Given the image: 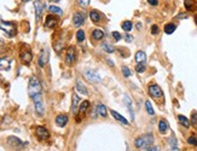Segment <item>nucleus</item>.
Segmentation results:
<instances>
[{
	"mask_svg": "<svg viewBox=\"0 0 197 151\" xmlns=\"http://www.w3.org/2000/svg\"><path fill=\"white\" fill-rule=\"evenodd\" d=\"M142 151H160V147H158V146H156V145H151V146L144 147Z\"/></svg>",
	"mask_w": 197,
	"mask_h": 151,
	"instance_id": "37",
	"label": "nucleus"
},
{
	"mask_svg": "<svg viewBox=\"0 0 197 151\" xmlns=\"http://www.w3.org/2000/svg\"><path fill=\"white\" fill-rule=\"evenodd\" d=\"M91 38L93 39V40H102L103 38H104V33L102 32L101 29H94L93 32L91 33Z\"/></svg>",
	"mask_w": 197,
	"mask_h": 151,
	"instance_id": "23",
	"label": "nucleus"
},
{
	"mask_svg": "<svg viewBox=\"0 0 197 151\" xmlns=\"http://www.w3.org/2000/svg\"><path fill=\"white\" fill-rule=\"evenodd\" d=\"M76 89H78V92H80L81 94H85V96L88 94V91H87L86 86L84 85V82L81 80H76Z\"/></svg>",
	"mask_w": 197,
	"mask_h": 151,
	"instance_id": "22",
	"label": "nucleus"
},
{
	"mask_svg": "<svg viewBox=\"0 0 197 151\" xmlns=\"http://www.w3.org/2000/svg\"><path fill=\"white\" fill-rule=\"evenodd\" d=\"M76 58H78V53H76V48L74 46H69L67 48V52H65V63L68 65H73L76 62Z\"/></svg>",
	"mask_w": 197,
	"mask_h": 151,
	"instance_id": "7",
	"label": "nucleus"
},
{
	"mask_svg": "<svg viewBox=\"0 0 197 151\" xmlns=\"http://www.w3.org/2000/svg\"><path fill=\"white\" fill-rule=\"evenodd\" d=\"M96 110H97V114L99 115V116H102V117H107L108 111H107V106H105L104 104H98L97 108H96Z\"/></svg>",
	"mask_w": 197,
	"mask_h": 151,
	"instance_id": "25",
	"label": "nucleus"
},
{
	"mask_svg": "<svg viewBox=\"0 0 197 151\" xmlns=\"http://www.w3.org/2000/svg\"><path fill=\"white\" fill-rule=\"evenodd\" d=\"M43 91V87H41V83L39 81V79L37 76H31L29 79V83H28V94L30 98H33L34 96L41 93Z\"/></svg>",
	"mask_w": 197,
	"mask_h": 151,
	"instance_id": "1",
	"label": "nucleus"
},
{
	"mask_svg": "<svg viewBox=\"0 0 197 151\" xmlns=\"http://www.w3.org/2000/svg\"><path fill=\"white\" fill-rule=\"evenodd\" d=\"M6 141H7V145H9L11 149L16 150V151L23 150V149L25 147V145H27V143H23L19 138H17V137H15V135H10V137L7 138Z\"/></svg>",
	"mask_w": 197,
	"mask_h": 151,
	"instance_id": "5",
	"label": "nucleus"
},
{
	"mask_svg": "<svg viewBox=\"0 0 197 151\" xmlns=\"http://www.w3.org/2000/svg\"><path fill=\"white\" fill-rule=\"evenodd\" d=\"M152 143H154V135L152 134H144V135L138 137L134 140V145L138 149H144V147L151 146Z\"/></svg>",
	"mask_w": 197,
	"mask_h": 151,
	"instance_id": "2",
	"label": "nucleus"
},
{
	"mask_svg": "<svg viewBox=\"0 0 197 151\" xmlns=\"http://www.w3.org/2000/svg\"><path fill=\"white\" fill-rule=\"evenodd\" d=\"M123 102L126 103L127 109H128V112L131 115V118H132V121H133L134 120V112H133V108H132V100L129 99L128 96H123Z\"/></svg>",
	"mask_w": 197,
	"mask_h": 151,
	"instance_id": "19",
	"label": "nucleus"
},
{
	"mask_svg": "<svg viewBox=\"0 0 197 151\" xmlns=\"http://www.w3.org/2000/svg\"><path fill=\"white\" fill-rule=\"evenodd\" d=\"M49 11H50L51 13H53V15H59V16L63 15L62 9H59L58 6H54V5H51V6L49 7Z\"/></svg>",
	"mask_w": 197,
	"mask_h": 151,
	"instance_id": "31",
	"label": "nucleus"
},
{
	"mask_svg": "<svg viewBox=\"0 0 197 151\" xmlns=\"http://www.w3.org/2000/svg\"><path fill=\"white\" fill-rule=\"evenodd\" d=\"M126 41H127V42L133 41V36H132V35H129V34H126Z\"/></svg>",
	"mask_w": 197,
	"mask_h": 151,
	"instance_id": "45",
	"label": "nucleus"
},
{
	"mask_svg": "<svg viewBox=\"0 0 197 151\" xmlns=\"http://www.w3.org/2000/svg\"><path fill=\"white\" fill-rule=\"evenodd\" d=\"M10 60L6 58H0V70H9L10 69Z\"/></svg>",
	"mask_w": 197,
	"mask_h": 151,
	"instance_id": "27",
	"label": "nucleus"
},
{
	"mask_svg": "<svg viewBox=\"0 0 197 151\" xmlns=\"http://www.w3.org/2000/svg\"><path fill=\"white\" fill-rule=\"evenodd\" d=\"M160 33V29H158V25H156V24H154L152 27H151V34L152 35H157Z\"/></svg>",
	"mask_w": 197,
	"mask_h": 151,
	"instance_id": "42",
	"label": "nucleus"
},
{
	"mask_svg": "<svg viewBox=\"0 0 197 151\" xmlns=\"http://www.w3.org/2000/svg\"><path fill=\"white\" fill-rule=\"evenodd\" d=\"M78 3H79V5L81 7H87L90 5V3H91V0H78Z\"/></svg>",
	"mask_w": 197,
	"mask_h": 151,
	"instance_id": "38",
	"label": "nucleus"
},
{
	"mask_svg": "<svg viewBox=\"0 0 197 151\" xmlns=\"http://www.w3.org/2000/svg\"><path fill=\"white\" fill-rule=\"evenodd\" d=\"M145 108H146V111H148V114L149 115H154L155 114V111H154V108H152V105H151V102L150 100H146L145 102Z\"/></svg>",
	"mask_w": 197,
	"mask_h": 151,
	"instance_id": "35",
	"label": "nucleus"
},
{
	"mask_svg": "<svg viewBox=\"0 0 197 151\" xmlns=\"http://www.w3.org/2000/svg\"><path fill=\"white\" fill-rule=\"evenodd\" d=\"M0 29L4 30L9 36H13L17 33V27H16V23H13V22H7V21L0 19Z\"/></svg>",
	"mask_w": 197,
	"mask_h": 151,
	"instance_id": "4",
	"label": "nucleus"
},
{
	"mask_svg": "<svg viewBox=\"0 0 197 151\" xmlns=\"http://www.w3.org/2000/svg\"><path fill=\"white\" fill-rule=\"evenodd\" d=\"M168 143H169V146H171L172 150L178 151V143H177V139H175L174 137H171V138L168 139Z\"/></svg>",
	"mask_w": 197,
	"mask_h": 151,
	"instance_id": "33",
	"label": "nucleus"
},
{
	"mask_svg": "<svg viewBox=\"0 0 197 151\" xmlns=\"http://www.w3.org/2000/svg\"><path fill=\"white\" fill-rule=\"evenodd\" d=\"M35 134L39 140H47L50 138V132L45 126H38L35 129Z\"/></svg>",
	"mask_w": 197,
	"mask_h": 151,
	"instance_id": "10",
	"label": "nucleus"
},
{
	"mask_svg": "<svg viewBox=\"0 0 197 151\" xmlns=\"http://www.w3.org/2000/svg\"><path fill=\"white\" fill-rule=\"evenodd\" d=\"M90 18H91V21H92L94 24H98V23H101V22L103 21L104 15H103L102 12H99L98 10H92V11L90 12Z\"/></svg>",
	"mask_w": 197,
	"mask_h": 151,
	"instance_id": "14",
	"label": "nucleus"
},
{
	"mask_svg": "<svg viewBox=\"0 0 197 151\" xmlns=\"http://www.w3.org/2000/svg\"><path fill=\"white\" fill-rule=\"evenodd\" d=\"M84 23H85V13L84 12H75L73 16V24L79 28Z\"/></svg>",
	"mask_w": 197,
	"mask_h": 151,
	"instance_id": "16",
	"label": "nucleus"
},
{
	"mask_svg": "<svg viewBox=\"0 0 197 151\" xmlns=\"http://www.w3.org/2000/svg\"><path fill=\"white\" fill-rule=\"evenodd\" d=\"M34 102V108H35V112L39 116H43L45 114V106H44V100H43V93H39L37 96H34L31 98Z\"/></svg>",
	"mask_w": 197,
	"mask_h": 151,
	"instance_id": "6",
	"label": "nucleus"
},
{
	"mask_svg": "<svg viewBox=\"0 0 197 151\" xmlns=\"http://www.w3.org/2000/svg\"><path fill=\"white\" fill-rule=\"evenodd\" d=\"M57 24H58V18H57L53 13L46 16L45 23H44V27H45V28H47V29H53V28L57 27Z\"/></svg>",
	"mask_w": 197,
	"mask_h": 151,
	"instance_id": "12",
	"label": "nucleus"
},
{
	"mask_svg": "<svg viewBox=\"0 0 197 151\" xmlns=\"http://www.w3.org/2000/svg\"><path fill=\"white\" fill-rule=\"evenodd\" d=\"M137 28L140 29V28H142V23H137Z\"/></svg>",
	"mask_w": 197,
	"mask_h": 151,
	"instance_id": "47",
	"label": "nucleus"
},
{
	"mask_svg": "<svg viewBox=\"0 0 197 151\" xmlns=\"http://www.w3.org/2000/svg\"><path fill=\"white\" fill-rule=\"evenodd\" d=\"M102 48H103L107 53H113V52L115 51V47H114V46H111V45H110V44H108V42H103Z\"/></svg>",
	"mask_w": 197,
	"mask_h": 151,
	"instance_id": "32",
	"label": "nucleus"
},
{
	"mask_svg": "<svg viewBox=\"0 0 197 151\" xmlns=\"http://www.w3.org/2000/svg\"><path fill=\"white\" fill-rule=\"evenodd\" d=\"M184 6L187 11H196L197 10V3L195 0H184Z\"/></svg>",
	"mask_w": 197,
	"mask_h": 151,
	"instance_id": "20",
	"label": "nucleus"
},
{
	"mask_svg": "<svg viewBox=\"0 0 197 151\" xmlns=\"http://www.w3.org/2000/svg\"><path fill=\"white\" fill-rule=\"evenodd\" d=\"M191 123L192 125H197V112L193 111L192 115H191Z\"/></svg>",
	"mask_w": 197,
	"mask_h": 151,
	"instance_id": "43",
	"label": "nucleus"
},
{
	"mask_svg": "<svg viewBox=\"0 0 197 151\" xmlns=\"http://www.w3.org/2000/svg\"><path fill=\"white\" fill-rule=\"evenodd\" d=\"M158 131L162 134H165L168 131V122H167L166 120H161L160 122H158Z\"/></svg>",
	"mask_w": 197,
	"mask_h": 151,
	"instance_id": "26",
	"label": "nucleus"
},
{
	"mask_svg": "<svg viewBox=\"0 0 197 151\" xmlns=\"http://www.w3.org/2000/svg\"><path fill=\"white\" fill-rule=\"evenodd\" d=\"M110 112H111V116H113V117H114L116 121H119V122L123 123L125 126H127V125H128V121H127V120H126V118H125L122 115H120L117 111H115V110H111Z\"/></svg>",
	"mask_w": 197,
	"mask_h": 151,
	"instance_id": "21",
	"label": "nucleus"
},
{
	"mask_svg": "<svg viewBox=\"0 0 197 151\" xmlns=\"http://www.w3.org/2000/svg\"><path fill=\"white\" fill-rule=\"evenodd\" d=\"M68 123V116L65 114H60L56 117V125L59 127H64L65 125Z\"/></svg>",
	"mask_w": 197,
	"mask_h": 151,
	"instance_id": "18",
	"label": "nucleus"
},
{
	"mask_svg": "<svg viewBox=\"0 0 197 151\" xmlns=\"http://www.w3.org/2000/svg\"><path fill=\"white\" fill-rule=\"evenodd\" d=\"M90 102L88 100H84L82 103H80V106H79V111H78V114H76V121L78 122H80L81 121V118L85 116V114H86V111L88 110V108H90Z\"/></svg>",
	"mask_w": 197,
	"mask_h": 151,
	"instance_id": "11",
	"label": "nucleus"
},
{
	"mask_svg": "<svg viewBox=\"0 0 197 151\" xmlns=\"http://www.w3.org/2000/svg\"><path fill=\"white\" fill-rule=\"evenodd\" d=\"M47 62H49V50H47V48H44V50H41V52H40V54H39L38 63H39V65L43 68V67L46 65Z\"/></svg>",
	"mask_w": 197,
	"mask_h": 151,
	"instance_id": "15",
	"label": "nucleus"
},
{
	"mask_svg": "<svg viewBox=\"0 0 197 151\" xmlns=\"http://www.w3.org/2000/svg\"><path fill=\"white\" fill-rule=\"evenodd\" d=\"M80 97L76 94V93H74L73 94V98H72V112L73 114H78V111H79V106H80Z\"/></svg>",
	"mask_w": 197,
	"mask_h": 151,
	"instance_id": "17",
	"label": "nucleus"
},
{
	"mask_svg": "<svg viewBox=\"0 0 197 151\" xmlns=\"http://www.w3.org/2000/svg\"><path fill=\"white\" fill-rule=\"evenodd\" d=\"M134 59L137 60V63H145V60H146L145 52L144 51H137L136 56H134Z\"/></svg>",
	"mask_w": 197,
	"mask_h": 151,
	"instance_id": "24",
	"label": "nucleus"
},
{
	"mask_svg": "<svg viewBox=\"0 0 197 151\" xmlns=\"http://www.w3.org/2000/svg\"><path fill=\"white\" fill-rule=\"evenodd\" d=\"M122 74H123L125 77H129L132 73H131V70H129L127 67H122Z\"/></svg>",
	"mask_w": 197,
	"mask_h": 151,
	"instance_id": "40",
	"label": "nucleus"
},
{
	"mask_svg": "<svg viewBox=\"0 0 197 151\" xmlns=\"http://www.w3.org/2000/svg\"><path fill=\"white\" fill-rule=\"evenodd\" d=\"M186 17H187V15H183V13L178 16V18H186Z\"/></svg>",
	"mask_w": 197,
	"mask_h": 151,
	"instance_id": "46",
	"label": "nucleus"
},
{
	"mask_svg": "<svg viewBox=\"0 0 197 151\" xmlns=\"http://www.w3.org/2000/svg\"><path fill=\"white\" fill-rule=\"evenodd\" d=\"M23 3H28V1H30V0H22Z\"/></svg>",
	"mask_w": 197,
	"mask_h": 151,
	"instance_id": "48",
	"label": "nucleus"
},
{
	"mask_svg": "<svg viewBox=\"0 0 197 151\" xmlns=\"http://www.w3.org/2000/svg\"><path fill=\"white\" fill-rule=\"evenodd\" d=\"M149 93L155 99H161L163 97V92L158 85H150L149 86Z\"/></svg>",
	"mask_w": 197,
	"mask_h": 151,
	"instance_id": "9",
	"label": "nucleus"
},
{
	"mask_svg": "<svg viewBox=\"0 0 197 151\" xmlns=\"http://www.w3.org/2000/svg\"><path fill=\"white\" fill-rule=\"evenodd\" d=\"M145 69H146V65H145V63H138L137 65H136V71L137 73H144L145 71Z\"/></svg>",
	"mask_w": 197,
	"mask_h": 151,
	"instance_id": "36",
	"label": "nucleus"
},
{
	"mask_svg": "<svg viewBox=\"0 0 197 151\" xmlns=\"http://www.w3.org/2000/svg\"><path fill=\"white\" fill-rule=\"evenodd\" d=\"M148 3L152 6H157L158 5V0H148Z\"/></svg>",
	"mask_w": 197,
	"mask_h": 151,
	"instance_id": "44",
	"label": "nucleus"
},
{
	"mask_svg": "<svg viewBox=\"0 0 197 151\" xmlns=\"http://www.w3.org/2000/svg\"><path fill=\"white\" fill-rule=\"evenodd\" d=\"M76 40L79 42H82L85 40V32H84L82 29H79L78 32H76Z\"/></svg>",
	"mask_w": 197,
	"mask_h": 151,
	"instance_id": "34",
	"label": "nucleus"
},
{
	"mask_svg": "<svg viewBox=\"0 0 197 151\" xmlns=\"http://www.w3.org/2000/svg\"><path fill=\"white\" fill-rule=\"evenodd\" d=\"M111 36H113V39H114L115 41H120V40L122 39V36H121V34H120L119 32H113V33H111Z\"/></svg>",
	"mask_w": 197,
	"mask_h": 151,
	"instance_id": "39",
	"label": "nucleus"
},
{
	"mask_svg": "<svg viewBox=\"0 0 197 151\" xmlns=\"http://www.w3.org/2000/svg\"><path fill=\"white\" fill-rule=\"evenodd\" d=\"M84 75H85V77H86L90 82H92V83H98V82L102 81V77L99 76V74H98L96 70H93V69H87V70H85Z\"/></svg>",
	"mask_w": 197,
	"mask_h": 151,
	"instance_id": "8",
	"label": "nucleus"
},
{
	"mask_svg": "<svg viewBox=\"0 0 197 151\" xmlns=\"http://www.w3.org/2000/svg\"><path fill=\"white\" fill-rule=\"evenodd\" d=\"M52 1H59V0H52Z\"/></svg>",
	"mask_w": 197,
	"mask_h": 151,
	"instance_id": "50",
	"label": "nucleus"
},
{
	"mask_svg": "<svg viewBox=\"0 0 197 151\" xmlns=\"http://www.w3.org/2000/svg\"><path fill=\"white\" fill-rule=\"evenodd\" d=\"M121 27H122V29L125 30V32H131L132 30V28H133V23L131 22V21H125V22H122L121 23Z\"/></svg>",
	"mask_w": 197,
	"mask_h": 151,
	"instance_id": "30",
	"label": "nucleus"
},
{
	"mask_svg": "<svg viewBox=\"0 0 197 151\" xmlns=\"http://www.w3.org/2000/svg\"><path fill=\"white\" fill-rule=\"evenodd\" d=\"M19 58H21V62L24 64V65H29L33 60V53H31V50L29 48V46L27 45H23L21 51H19Z\"/></svg>",
	"mask_w": 197,
	"mask_h": 151,
	"instance_id": "3",
	"label": "nucleus"
},
{
	"mask_svg": "<svg viewBox=\"0 0 197 151\" xmlns=\"http://www.w3.org/2000/svg\"><path fill=\"white\" fill-rule=\"evenodd\" d=\"M178 120H179V122H180L184 127H186V128H189V127H190V125H191L190 120H189L187 117H185L184 115H178Z\"/></svg>",
	"mask_w": 197,
	"mask_h": 151,
	"instance_id": "29",
	"label": "nucleus"
},
{
	"mask_svg": "<svg viewBox=\"0 0 197 151\" xmlns=\"http://www.w3.org/2000/svg\"><path fill=\"white\" fill-rule=\"evenodd\" d=\"M195 22H196V24H197V16L195 17Z\"/></svg>",
	"mask_w": 197,
	"mask_h": 151,
	"instance_id": "49",
	"label": "nucleus"
},
{
	"mask_svg": "<svg viewBox=\"0 0 197 151\" xmlns=\"http://www.w3.org/2000/svg\"><path fill=\"white\" fill-rule=\"evenodd\" d=\"M34 9H35V17H37V21H40L41 18V15L45 10V4L43 0H35L34 1Z\"/></svg>",
	"mask_w": 197,
	"mask_h": 151,
	"instance_id": "13",
	"label": "nucleus"
},
{
	"mask_svg": "<svg viewBox=\"0 0 197 151\" xmlns=\"http://www.w3.org/2000/svg\"><path fill=\"white\" fill-rule=\"evenodd\" d=\"M0 42H1V40H0Z\"/></svg>",
	"mask_w": 197,
	"mask_h": 151,
	"instance_id": "51",
	"label": "nucleus"
},
{
	"mask_svg": "<svg viewBox=\"0 0 197 151\" xmlns=\"http://www.w3.org/2000/svg\"><path fill=\"white\" fill-rule=\"evenodd\" d=\"M187 143L190 144V145H195V146H197V138L196 137H190L189 139H187Z\"/></svg>",
	"mask_w": 197,
	"mask_h": 151,
	"instance_id": "41",
	"label": "nucleus"
},
{
	"mask_svg": "<svg viewBox=\"0 0 197 151\" xmlns=\"http://www.w3.org/2000/svg\"><path fill=\"white\" fill-rule=\"evenodd\" d=\"M163 29H165V33L166 34H173L175 32V29H177V25L174 23H167Z\"/></svg>",
	"mask_w": 197,
	"mask_h": 151,
	"instance_id": "28",
	"label": "nucleus"
}]
</instances>
